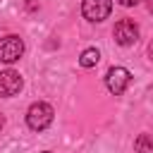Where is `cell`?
<instances>
[{
    "label": "cell",
    "instance_id": "1",
    "mask_svg": "<svg viewBox=\"0 0 153 153\" xmlns=\"http://www.w3.org/2000/svg\"><path fill=\"white\" fill-rule=\"evenodd\" d=\"M53 115H55V110H53L50 103H43V100L31 103L29 110H26V124H29V129H33V131H43V129L50 127Z\"/></svg>",
    "mask_w": 153,
    "mask_h": 153
},
{
    "label": "cell",
    "instance_id": "12",
    "mask_svg": "<svg viewBox=\"0 0 153 153\" xmlns=\"http://www.w3.org/2000/svg\"><path fill=\"white\" fill-rule=\"evenodd\" d=\"M5 127V117H2V112H0V129Z\"/></svg>",
    "mask_w": 153,
    "mask_h": 153
},
{
    "label": "cell",
    "instance_id": "8",
    "mask_svg": "<svg viewBox=\"0 0 153 153\" xmlns=\"http://www.w3.org/2000/svg\"><path fill=\"white\" fill-rule=\"evenodd\" d=\"M134 151L136 153H153V136L151 134H139L134 141Z\"/></svg>",
    "mask_w": 153,
    "mask_h": 153
},
{
    "label": "cell",
    "instance_id": "10",
    "mask_svg": "<svg viewBox=\"0 0 153 153\" xmlns=\"http://www.w3.org/2000/svg\"><path fill=\"white\" fill-rule=\"evenodd\" d=\"M146 7H148V12L153 14V0H146Z\"/></svg>",
    "mask_w": 153,
    "mask_h": 153
},
{
    "label": "cell",
    "instance_id": "7",
    "mask_svg": "<svg viewBox=\"0 0 153 153\" xmlns=\"http://www.w3.org/2000/svg\"><path fill=\"white\" fill-rule=\"evenodd\" d=\"M98 60H100V53H98V48H86L81 55H79V65L81 67H96L98 65Z\"/></svg>",
    "mask_w": 153,
    "mask_h": 153
},
{
    "label": "cell",
    "instance_id": "13",
    "mask_svg": "<svg viewBox=\"0 0 153 153\" xmlns=\"http://www.w3.org/2000/svg\"><path fill=\"white\" fill-rule=\"evenodd\" d=\"M43 153H50V151H43Z\"/></svg>",
    "mask_w": 153,
    "mask_h": 153
},
{
    "label": "cell",
    "instance_id": "11",
    "mask_svg": "<svg viewBox=\"0 0 153 153\" xmlns=\"http://www.w3.org/2000/svg\"><path fill=\"white\" fill-rule=\"evenodd\" d=\"M148 57H151V60H153V43H151V45H148Z\"/></svg>",
    "mask_w": 153,
    "mask_h": 153
},
{
    "label": "cell",
    "instance_id": "6",
    "mask_svg": "<svg viewBox=\"0 0 153 153\" xmlns=\"http://www.w3.org/2000/svg\"><path fill=\"white\" fill-rule=\"evenodd\" d=\"M22 86H24V79H22L19 72H14V69L0 72V98H12V96H17V93L22 91Z\"/></svg>",
    "mask_w": 153,
    "mask_h": 153
},
{
    "label": "cell",
    "instance_id": "9",
    "mask_svg": "<svg viewBox=\"0 0 153 153\" xmlns=\"http://www.w3.org/2000/svg\"><path fill=\"white\" fill-rule=\"evenodd\" d=\"M117 2H120L122 7H134V5H139L141 0H117Z\"/></svg>",
    "mask_w": 153,
    "mask_h": 153
},
{
    "label": "cell",
    "instance_id": "3",
    "mask_svg": "<svg viewBox=\"0 0 153 153\" xmlns=\"http://www.w3.org/2000/svg\"><path fill=\"white\" fill-rule=\"evenodd\" d=\"M22 55H24V41H22L19 36L10 33V36L0 38V62L12 65V62H17Z\"/></svg>",
    "mask_w": 153,
    "mask_h": 153
},
{
    "label": "cell",
    "instance_id": "4",
    "mask_svg": "<svg viewBox=\"0 0 153 153\" xmlns=\"http://www.w3.org/2000/svg\"><path fill=\"white\" fill-rule=\"evenodd\" d=\"M112 36H115V41L120 43V45H134L136 41H139V26H136V22H131V19H120L117 24H115V29H112Z\"/></svg>",
    "mask_w": 153,
    "mask_h": 153
},
{
    "label": "cell",
    "instance_id": "5",
    "mask_svg": "<svg viewBox=\"0 0 153 153\" xmlns=\"http://www.w3.org/2000/svg\"><path fill=\"white\" fill-rule=\"evenodd\" d=\"M112 10V0H84L81 2V14L88 22H103L108 19Z\"/></svg>",
    "mask_w": 153,
    "mask_h": 153
},
{
    "label": "cell",
    "instance_id": "2",
    "mask_svg": "<svg viewBox=\"0 0 153 153\" xmlns=\"http://www.w3.org/2000/svg\"><path fill=\"white\" fill-rule=\"evenodd\" d=\"M131 84V72L127 67H110L105 74V86L112 96H122Z\"/></svg>",
    "mask_w": 153,
    "mask_h": 153
}]
</instances>
